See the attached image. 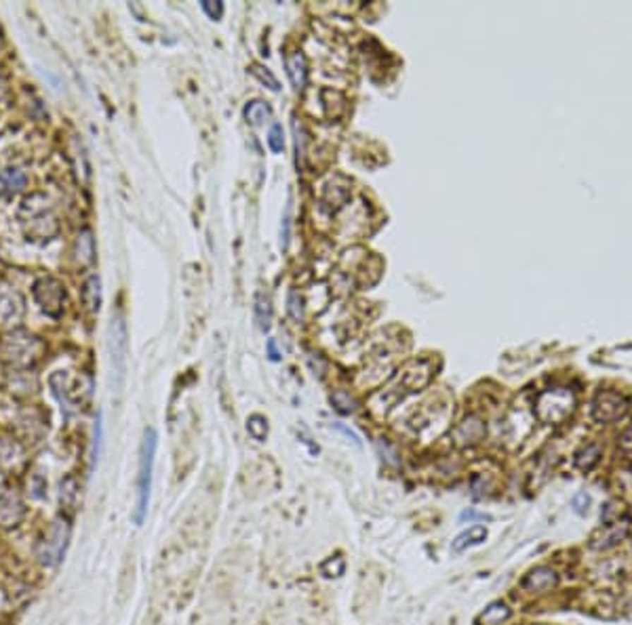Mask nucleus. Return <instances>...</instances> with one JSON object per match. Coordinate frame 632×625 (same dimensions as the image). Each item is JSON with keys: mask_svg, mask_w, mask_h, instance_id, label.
<instances>
[{"mask_svg": "<svg viewBox=\"0 0 632 625\" xmlns=\"http://www.w3.org/2000/svg\"><path fill=\"white\" fill-rule=\"evenodd\" d=\"M430 381V369L426 362H409L405 364L379 392H375L369 400V409L373 415L384 417L388 415L401 400L409 394L418 392Z\"/></svg>", "mask_w": 632, "mask_h": 625, "instance_id": "1", "label": "nucleus"}, {"mask_svg": "<svg viewBox=\"0 0 632 625\" xmlns=\"http://www.w3.org/2000/svg\"><path fill=\"white\" fill-rule=\"evenodd\" d=\"M158 436L150 428L144 432V443L140 451V471H138V503L133 512L135 524H142L148 514L150 503V488H152V471H154V455H157Z\"/></svg>", "mask_w": 632, "mask_h": 625, "instance_id": "2", "label": "nucleus"}, {"mask_svg": "<svg viewBox=\"0 0 632 625\" xmlns=\"http://www.w3.org/2000/svg\"><path fill=\"white\" fill-rule=\"evenodd\" d=\"M68 541H70V520L66 516H59L53 520L47 535L38 543V552H36L38 562L47 569H55L66 556Z\"/></svg>", "mask_w": 632, "mask_h": 625, "instance_id": "3", "label": "nucleus"}, {"mask_svg": "<svg viewBox=\"0 0 632 625\" xmlns=\"http://www.w3.org/2000/svg\"><path fill=\"white\" fill-rule=\"evenodd\" d=\"M49 202L42 198L40 204L34 202V198H28L21 206V219L25 225V234L30 238L38 240H51L57 232V219L53 211L47 206Z\"/></svg>", "mask_w": 632, "mask_h": 625, "instance_id": "4", "label": "nucleus"}, {"mask_svg": "<svg viewBox=\"0 0 632 625\" xmlns=\"http://www.w3.org/2000/svg\"><path fill=\"white\" fill-rule=\"evenodd\" d=\"M32 295L47 316H51V318L61 316L63 304H66V289L57 278H53V276L38 278L32 287Z\"/></svg>", "mask_w": 632, "mask_h": 625, "instance_id": "5", "label": "nucleus"}, {"mask_svg": "<svg viewBox=\"0 0 632 625\" xmlns=\"http://www.w3.org/2000/svg\"><path fill=\"white\" fill-rule=\"evenodd\" d=\"M42 349V343L28 335V333H15L6 339L4 343V356L15 364V366H30L38 360Z\"/></svg>", "mask_w": 632, "mask_h": 625, "instance_id": "6", "label": "nucleus"}, {"mask_svg": "<svg viewBox=\"0 0 632 625\" xmlns=\"http://www.w3.org/2000/svg\"><path fill=\"white\" fill-rule=\"evenodd\" d=\"M573 409V398L571 394H565V392H544L540 398H537V404H535V411H537V417L544 421V423H550V426H557L561 423Z\"/></svg>", "mask_w": 632, "mask_h": 625, "instance_id": "7", "label": "nucleus"}, {"mask_svg": "<svg viewBox=\"0 0 632 625\" xmlns=\"http://www.w3.org/2000/svg\"><path fill=\"white\" fill-rule=\"evenodd\" d=\"M110 354H112V366L123 377L125 375V360H127V326L123 316H112L110 322V337H108Z\"/></svg>", "mask_w": 632, "mask_h": 625, "instance_id": "8", "label": "nucleus"}, {"mask_svg": "<svg viewBox=\"0 0 632 625\" xmlns=\"http://www.w3.org/2000/svg\"><path fill=\"white\" fill-rule=\"evenodd\" d=\"M631 533V520H616V522H607L603 524L592 537H590V547L595 550H609L614 545H618L622 539H626Z\"/></svg>", "mask_w": 632, "mask_h": 625, "instance_id": "9", "label": "nucleus"}, {"mask_svg": "<svg viewBox=\"0 0 632 625\" xmlns=\"http://www.w3.org/2000/svg\"><path fill=\"white\" fill-rule=\"evenodd\" d=\"M25 516V503L19 497L17 490L6 488L0 495V526L2 528H15Z\"/></svg>", "mask_w": 632, "mask_h": 625, "instance_id": "10", "label": "nucleus"}, {"mask_svg": "<svg viewBox=\"0 0 632 625\" xmlns=\"http://www.w3.org/2000/svg\"><path fill=\"white\" fill-rule=\"evenodd\" d=\"M628 411L626 400L618 394H599L597 402H595V417L599 421H614L624 417V413Z\"/></svg>", "mask_w": 632, "mask_h": 625, "instance_id": "11", "label": "nucleus"}, {"mask_svg": "<svg viewBox=\"0 0 632 625\" xmlns=\"http://www.w3.org/2000/svg\"><path fill=\"white\" fill-rule=\"evenodd\" d=\"M557 583H559V575L550 567H537L523 579V588L527 592H535V594L548 592V590L557 588Z\"/></svg>", "mask_w": 632, "mask_h": 625, "instance_id": "12", "label": "nucleus"}, {"mask_svg": "<svg viewBox=\"0 0 632 625\" xmlns=\"http://www.w3.org/2000/svg\"><path fill=\"white\" fill-rule=\"evenodd\" d=\"M23 314V299L17 291H13L8 285L0 283V320L13 322L19 320Z\"/></svg>", "mask_w": 632, "mask_h": 625, "instance_id": "13", "label": "nucleus"}, {"mask_svg": "<svg viewBox=\"0 0 632 625\" xmlns=\"http://www.w3.org/2000/svg\"><path fill=\"white\" fill-rule=\"evenodd\" d=\"M285 68H287V76L293 85L296 91H302L308 82V61L306 55L302 51H293L285 57Z\"/></svg>", "mask_w": 632, "mask_h": 625, "instance_id": "14", "label": "nucleus"}, {"mask_svg": "<svg viewBox=\"0 0 632 625\" xmlns=\"http://www.w3.org/2000/svg\"><path fill=\"white\" fill-rule=\"evenodd\" d=\"M28 175L19 166H6L0 171V198H8L25 187Z\"/></svg>", "mask_w": 632, "mask_h": 625, "instance_id": "15", "label": "nucleus"}, {"mask_svg": "<svg viewBox=\"0 0 632 625\" xmlns=\"http://www.w3.org/2000/svg\"><path fill=\"white\" fill-rule=\"evenodd\" d=\"M74 255L78 259V264L89 266L95 259V238L91 234V230H80L74 242Z\"/></svg>", "mask_w": 632, "mask_h": 625, "instance_id": "16", "label": "nucleus"}, {"mask_svg": "<svg viewBox=\"0 0 632 625\" xmlns=\"http://www.w3.org/2000/svg\"><path fill=\"white\" fill-rule=\"evenodd\" d=\"M485 539H487V528L480 526V524H474V526H470V528L464 531V533H460V535L451 541V552H454V554H460V552H464V550H468V547H473V545L482 543Z\"/></svg>", "mask_w": 632, "mask_h": 625, "instance_id": "17", "label": "nucleus"}, {"mask_svg": "<svg viewBox=\"0 0 632 625\" xmlns=\"http://www.w3.org/2000/svg\"><path fill=\"white\" fill-rule=\"evenodd\" d=\"M350 196V185L341 179V177H335L331 179L327 185H324V192H322V200L329 204V206H341Z\"/></svg>", "mask_w": 632, "mask_h": 625, "instance_id": "18", "label": "nucleus"}, {"mask_svg": "<svg viewBox=\"0 0 632 625\" xmlns=\"http://www.w3.org/2000/svg\"><path fill=\"white\" fill-rule=\"evenodd\" d=\"M83 302L89 312H97L102 306V280L97 274H91L83 285Z\"/></svg>", "mask_w": 632, "mask_h": 625, "instance_id": "19", "label": "nucleus"}, {"mask_svg": "<svg viewBox=\"0 0 632 625\" xmlns=\"http://www.w3.org/2000/svg\"><path fill=\"white\" fill-rule=\"evenodd\" d=\"M59 501H61V509L66 512H74L78 505V482L74 476H66L59 482Z\"/></svg>", "mask_w": 632, "mask_h": 625, "instance_id": "20", "label": "nucleus"}, {"mask_svg": "<svg viewBox=\"0 0 632 625\" xmlns=\"http://www.w3.org/2000/svg\"><path fill=\"white\" fill-rule=\"evenodd\" d=\"M270 116H272V108L262 99H253L245 106V118L253 127H262L266 120H270Z\"/></svg>", "mask_w": 632, "mask_h": 625, "instance_id": "21", "label": "nucleus"}, {"mask_svg": "<svg viewBox=\"0 0 632 625\" xmlns=\"http://www.w3.org/2000/svg\"><path fill=\"white\" fill-rule=\"evenodd\" d=\"M510 617V609L504 602H493L489 605L476 619L478 625H502Z\"/></svg>", "mask_w": 632, "mask_h": 625, "instance_id": "22", "label": "nucleus"}, {"mask_svg": "<svg viewBox=\"0 0 632 625\" xmlns=\"http://www.w3.org/2000/svg\"><path fill=\"white\" fill-rule=\"evenodd\" d=\"M253 312H255V322L262 330H268L270 328V320H272V304H270V297L260 291L255 295V306H253Z\"/></svg>", "mask_w": 632, "mask_h": 625, "instance_id": "23", "label": "nucleus"}, {"mask_svg": "<svg viewBox=\"0 0 632 625\" xmlns=\"http://www.w3.org/2000/svg\"><path fill=\"white\" fill-rule=\"evenodd\" d=\"M21 447L11 440V438H4L0 440V466L2 468H13L17 462H21Z\"/></svg>", "mask_w": 632, "mask_h": 625, "instance_id": "24", "label": "nucleus"}, {"mask_svg": "<svg viewBox=\"0 0 632 625\" xmlns=\"http://www.w3.org/2000/svg\"><path fill=\"white\" fill-rule=\"evenodd\" d=\"M480 436H482V423H480L476 417H468V419L458 428V440H462V445L478 443Z\"/></svg>", "mask_w": 632, "mask_h": 625, "instance_id": "25", "label": "nucleus"}, {"mask_svg": "<svg viewBox=\"0 0 632 625\" xmlns=\"http://www.w3.org/2000/svg\"><path fill=\"white\" fill-rule=\"evenodd\" d=\"M331 404H333L339 413H344V415L354 413L356 407H358V402H356V400L350 396V392H346V390H337V392H333V394H331Z\"/></svg>", "mask_w": 632, "mask_h": 625, "instance_id": "26", "label": "nucleus"}, {"mask_svg": "<svg viewBox=\"0 0 632 625\" xmlns=\"http://www.w3.org/2000/svg\"><path fill=\"white\" fill-rule=\"evenodd\" d=\"M344 571H346V560H344L341 554H335V556L327 558V560L320 564V573H322L327 579H337V577L344 575Z\"/></svg>", "mask_w": 632, "mask_h": 625, "instance_id": "27", "label": "nucleus"}, {"mask_svg": "<svg viewBox=\"0 0 632 625\" xmlns=\"http://www.w3.org/2000/svg\"><path fill=\"white\" fill-rule=\"evenodd\" d=\"M293 140H296V160H298V164H302L304 158H306L308 133H306L304 125H302L298 118H293Z\"/></svg>", "mask_w": 632, "mask_h": 625, "instance_id": "28", "label": "nucleus"}, {"mask_svg": "<svg viewBox=\"0 0 632 625\" xmlns=\"http://www.w3.org/2000/svg\"><path fill=\"white\" fill-rule=\"evenodd\" d=\"M247 432H249L255 440L264 443V440L268 438V421H266V417H262V415H251V417L247 419Z\"/></svg>", "mask_w": 632, "mask_h": 625, "instance_id": "29", "label": "nucleus"}, {"mask_svg": "<svg viewBox=\"0 0 632 625\" xmlns=\"http://www.w3.org/2000/svg\"><path fill=\"white\" fill-rule=\"evenodd\" d=\"M251 74L262 82V85H266L270 91H281V85H279V80H276V76L268 70V68H264V66H260V63H253L251 66Z\"/></svg>", "mask_w": 632, "mask_h": 625, "instance_id": "30", "label": "nucleus"}, {"mask_svg": "<svg viewBox=\"0 0 632 625\" xmlns=\"http://www.w3.org/2000/svg\"><path fill=\"white\" fill-rule=\"evenodd\" d=\"M287 312L291 316L293 322H304V299L298 291H291L287 297Z\"/></svg>", "mask_w": 632, "mask_h": 625, "instance_id": "31", "label": "nucleus"}, {"mask_svg": "<svg viewBox=\"0 0 632 625\" xmlns=\"http://www.w3.org/2000/svg\"><path fill=\"white\" fill-rule=\"evenodd\" d=\"M597 462H599V447H595V445H590V447H586L582 453H578V459H576L578 468L584 469V471L595 468Z\"/></svg>", "mask_w": 632, "mask_h": 625, "instance_id": "32", "label": "nucleus"}, {"mask_svg": "<svg viewBox=\"0 0 632 625\" xmlns=\"http://www.w3.org/2000/svg\"><path fill=\"white\" fill-rule=\"evenodd\" d=\"M377 451H379L382 459H384L388 466L396 468V466L401 464V459H399V451H396V447H392V445H390V440H386V438H379V440H377Z\"/></svg>", "mask_w": 632, "mask_h": 625, "instance_id": "33", "label": "nucleus"}, {"mask_svg": "<svg viewBox=\"0 0 632 625\" xmlns=\"http://www.w3.org/2000/svg\"><path fill=\"white\" fill-rule=\"evenodd\" d=\"M268 146L274 154H281L285 148V133H283V125L274 123L268 131Z\"/></svg>", "mask_w": 632, "mask_h": 625, "instance_id": "34", "label": "nucleus"}, {"mask_svg": "<svg viewBox=\"0 0 632 625\" xmlns=\"http://www.w3.org/2000/svg\"><path fill=\"white\" fill-rule=\"evenodd\" d=\"M99 445H102V417H97L95 421V436H93V449H91V468H95L97 464V455H99Z\"/></svg>", "mask_w": 632, "mask_h": 625, "instance_id": "35", "label": "nucleus"}, {"mask_svg": "<svg viewBox=\"0 0 632 625\" xmlns=\"http://www.w3.org/2000/svg\"><path fill=\"white\" fill-rule=\"evenodd\" d=\"M202 11L211 17V19H219L224 15V4L221 2H213V0H202Z\"/></svg>", "mask_w": 632, "mask_h": 625, "instance_id": "36", "label": "nucleus"}, {"mask_svg": "<svg viewBox=\"0 0 632 625\" xmlns=\"http://www.w3.org/2000/svg\"><path fill=\"white\" fill-rule=\"evenodd\" d=\"M289 230H291V206H287L285 219H283V238H281L283 249H287V245H289Z\"/></svg>", "mask_w": 632, "mask_h": 625, "instance_id": "37", "label": "nucleus"}, {"mask_svg": "<svg viewBox=\"0 0 632 625\" xmlns=\"http://www.w3.org/2000/svg\"><path fill=\"white\" fill-rule=\"evenodd\" d=\"M331 428H333V430H337V432H341L344 436H348V438H350V440H352L356 447H360V438H358V434H356V432H352L350 428H346L344 423H339V421H333V423H331Z\"/></svg>", "mask_w": 632, "mask_h": 625, "instance_id": "38", "label": "nucleus"}, {"mask_svg": "<svg viewBox=\"0 0 632 625\" xmlns=\"http://www.w3.org/2000/svg\"><path fill=\"white\" fill-rule=\"evenodd\" d=\"M620 449L624 451L626 459H631L632 462V430H628V432L622 436V440H620Z\"/></svg>", "mask_w": 632, "mask_h": 625, "instance_id": "39", "label": "nucleus"}, {"mask_svg": "<svg viewBox=\"0 0 632 625\" xmlns=\"http://www.w3.org/2000/svg\"><path fill=\"white\" fill-rule=\"evenodd\" d=\"M266 347H268V356H270V360H281V352L276 349V339H268V343H266Z\"/></svg>", "mask_w": 632, "mask_h": 625, "instance_id": "40", "label": "nucleus"}]
</instances>
